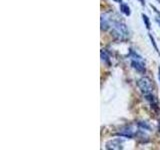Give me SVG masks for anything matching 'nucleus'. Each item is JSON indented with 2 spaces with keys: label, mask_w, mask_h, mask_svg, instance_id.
I'll list each match as a JSON object with an SVG mask.
<instances>
[{
  "label": "nucleus",
  "mask_w": 160,
  "mask_h": 150,
  "mask_svg": "<svg viewBox=\"0 0 160 150\" xmlns=\"http://www.w3.org/2000/svg\"><path fill=\"white\" fill-rule=\"evenodd\" d=\"M137 85L139 89L141 90L142 94L144 95L145 99H146L147 101H149L150 104L154 105L156 103V99H155L153 95V88H152L151 82H150V80L147 77L140 78L137 81Z\"/></svg>",
  "instance_id": "1"
},
{
  "label": "nucleus",
  "mask_w": 160,
  "mask_h": 150,
  "mask_svg": "<svg viewBox=\"0 0 160 150\" xmlns=\"http://www.w3.org/2000/svg\"><path fill=\"white\" fill-rule=\"evenodd\" d=\"M129 57H130V61H131L132 68L136 70L137 72L144 74L145 71H146V69H145V62L142 56H140V55L136 51H134L133 49H130Z\"/></svg>",
  "instance_id": "2"
},
{
  "label": "nucleus",
  "mask_w": 160,
  "mask_h": 150,
  "mask_svg": "<svg viewBox=\"0 0 160 150\" xmlns=\"http://www.w3.org/2000/svg\"><path fill=\"white\" fill-rule=\"evenodd\" d=\"M112 32L120 39H127L130 36L128 27L126 26V24L122 22H114Z\"/></svg>",
  "instance_id": "3"
},
{
  "label": "nucleus",
  "mask_w": 160,
  "mask_h": 150,
  "mask_svg": "<svg viewBox=\"0 0 160 150\" xmlns=\"http://www.w3.org/2000/svg\"><path fill=\"white\" fill-rule=\"evenodd\" d=\"M122 144L123 140L120 138H115L113 140H110L106 143V148L107 149H122Z\"/></svg>",
  "instance_id": "4"
},
{
  "label": "nucleus",
  "mask_w": 160,
  "mask_h": 150,
  "mask_svg": "<svg viewBox=\"0 0 160 150\" xmlns=\"http://www.w3.org/2000/svg\"><path fill=\"white\" fill-rule=\"evenodd\" d=\"M118 135L121 137H126V138H133L134 136V132L131 127H125L123 129H121L118 132Z\"/></svg>",
  "instance_id": "5"
},
{
  "label": "nucleus",
  "mask_w": 160,
  "mask_h": 150,
  "mask_svg": "<svg viewBox=\"0 0 160 150\" xmlns=\"http://www.w3.org/2000/svg\"><path fill=\"white\" fill-rule=\"evenodd\" d=\"M120 11H121L123 14L126 15V16H130V14H131V10H130V7L128 6V4H126V3H120Z\"/></svg>",
  "instance_id": "6"
},
{
  "label": "nucleus",
  "mask_w": 160,
  "mask_h": 150,
  "mask_svg": "<svg viewBox=\"0 0 160 150\" xmlns=\"http://www.w3.org/2000/svg\"><path fill=\"white\" fill-rule=\"evenodd\" d=\"M109 27H110V23H109L108 18H106L104 15H102V16H101V29L102 30H107Z\"/></svg>",
  "instance_id": "7"
},
{
  "label": "nucleus",
  "mask_w": 160,
  "mask_h": 150,
  "mask_svg": "<svg viewBox=\"0 0 160 150\" xmlns=\"http://www.w3.org/2000/svg\"><path fill=\"white\" fill-rule=\"evenodd\" d=\"M138 126L140 128L144 129V130H149V131H150V129H151V126H150V125L148 124V122H146V121H139Z\"/></svg>",
  "instance_id": "8"
},
{
  "label": "nucleus",
  "mask_w": 160,
  "mask_h": 150,
  "mask_svg": "<svg viewBox=\"0 0 160 150\" xmlns=\"http://www.w3.org/2000/svg\"><path fill=\"white\" fill-rule=\"evenodd\" d=\"M142 18H143V21H144V23H145V26H146V28L149 30L151 26H150V20H149L148 16L143 13V14H142Z\"/></svg>",
  "instance_id": "9"
},
{
  "label": "nucleus",
  "mask_w": 160,
  "mask_h": 150,
  "mask_svg": "<svg viewBox=\"0 0 160 150\" xmlns=\"http://www.w3.org/2000/svg\"><path fill=\"white\" fill-rule=\"evenodd\" d=\"M101 58H102L103 61L109 63V56L107 55V52L105 51V50H102V51H101Z\"/></svg>",
  "instance_id": "10"
},
{
  "label": "nucleus",
  "mask_w": 160,
  "mask_h": 150,
  "mask_svg": "<svg viewBox=\"0 0 160 150\" xmlns=\"http://www.w3.org/2000/svg\"><path fill=\"white\" fill-rule=\"evenodd\" d=\"M149 38H150V40H151V43H152V45H153L154 49L156 50V52H157L158 54H160L159 50H158V47H157V45H156V42H155V40H154V37L152 36L151 34H149Z\"/></svg>",
  "instance_id": "11"
},
{
  "label": "nucleus",
  "mask_w": 160,
  "mask_h": 150,
  "mask_svg": "<svg viewBox=\"0 0 160 150\" xmlns=\"http://www.w3.org/2000/svg\"><path fill=\"white\" fill-rule=\"evenodd\" d=\"M155 21H156L158 23V25L160 26V16L159 17H155Z\"/></svg>",
  "instance_id": "12"
},
{
  "label": "nucleus",
  "mask_w": 160,
  "mask_h": 150,
  "mask_svg": "<svg viewBox=\"0 0 160 150\" xmlns=\"http://www.w3.org/2000/svg\"><path fill=\"white\" fill-rule=\"evenodd\" d=\"M113 1L116 3H122V0H113Z\"/></svg>",
  "instance_id": "13"
},
{
  "label": "nucleus",
  "mask_w": 160,
  "mask_h": 150,
  "mask_svg": "<svg viewBox=\"0 0 160 150\" xmlns=\"http://www.w3.org/2000/svg\"><path fill=\"white\" fill-rule=\"evenodd\" d=\"M158 78H159V82H160V67L158 68Z\"/></svg>",
  "instance_id": "14"
},
{
  "label": "nucleus",
  "mask_w": 160,
  "mask_h": 150,
  "mask_svg": "<svg viewBox=\"0 0 160 150\" xmlns=\"http://www.w3.org/2000/svg\"><path fill=\"white\" fill-rule=\"evenodd\" d=\"M139 1H140V3H141L142 5H145V1H144V0H139Z\"/></svg>",
  "instance_id": "15"
},
{
  "label": "nucleus",
  "mask_w": 160,
  "mask_h": 150,
  "mask_svg": "<svg viewBox=\"0 0 160 150\" xmlns=\"http://www.w3.org/2000/svg\"><path fill=\"white\" fill-rule=\"evenodd\" d=\"M158 2H159V3H160V0H158Z\"/></svg>",
  "instance_id": "16"
}]
</instances>
